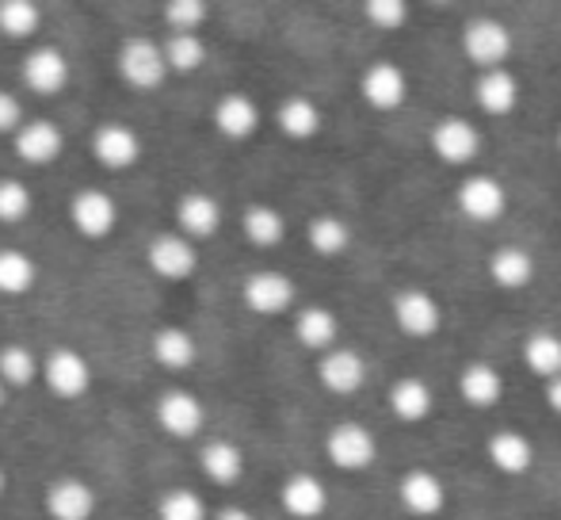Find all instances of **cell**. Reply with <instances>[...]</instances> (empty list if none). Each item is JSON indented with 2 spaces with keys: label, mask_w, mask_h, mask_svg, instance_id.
<instances>
[{
  "label": "cell",
  "mask_w": 561,
  "mask_h": 520,
  "mask_svg": "<svg viewBox=\"0 0 561 520\" xmlns=\"http://www.w3.org/2000/svg\"><path fill=\"white\" fill-rule=\"evenodd\" d=\"M462 54L481 74L504 69V61L512 54V31L501 20H493V15H478V20H470L462 27Z\"/></svg>",
  "instance_id": "1"
},
{
  "label": "cell",
  "mask_w": 561,
  "mask_h": 520,
  "mask_svg": "<svg viewBox=\"0 0 561 520\" xmlns=\"http://www.w3.org/2000/svg\"><path fill=\"white\" fill-rule=\"evenodd\" d=\"M325 455L340 471H367L378 460V440L367 425L359 421H340L325 437Z\"/></svg>",
  "instance_id": "2"
},
{
  "label": "cell",
  "mask_w": 561,
  "mask_h": 520,
  "mask_svg": "<svg viewBox=\"0 0 561 520\" xmlns=\"http://www.w3.org/2000/svg\"><path fill=\"white\" fill-rule=\"evenodd\" d=\"M241 298L252 314H264V318H275V314H287L295 306V283H290L287 272H275V268H256V272L244 275L241 283Z\"/></svg>",
  "instance_id": "3"
},
{
  "label": "cell",
  "mask_w": 561,
  "mask_h": 520,
  "mask_svg": "<svg viewBox=\"0 0 561 520\" xmlns=\"http://www.w3.org/2000/svg\"><path fill=\"white\" fill-rule=\"evenodd\" d=\"M393 321H398V329L405 337L424 341V337L439 334V326H444V306H439V298L432 291L405 287L393 295Z\"/></svg>",
  "instance_id": "4"
},
{
  "label": "cell",
  "mask_w": 561,
  "mask_h": 520,
  "mask_svg": "<svg viewBox=\"0 0 561 520\" xmlns=\"http://www.w3.org/2000/svg\"><path fill=\"white\" fill-rule=\"evenodd\" d=\"M118 74H123L126 84L149 92V89H157V84H164V77H169L172 69H169V58H164V46L149 43V38H130V43H123V50H118Z\"/></svg>",
  "instance_id": "5"
},
{
  "label": "cell",
  "mask_w": 561,
  "mask_h": 520,
  "mask_svg": "<svg viewBox=\"0 0 561 520\" xmlns=\"http://www.w3.org/2000/svg\"><path fill=\"white\" fill-rule=\"evenodd\" d=\"M455 203L470 223L485 226V223H496V218L508 211V192H504L501 180L489 177V172H473V177H466L462 184H458Z\"/></svg>",
  "instance_id": "6"
},
{
  "label": "cell",
  "mask_w": 561,
  "mask_h": 520,
  "mask_svg": "<svg viewBox=\"0 0 561 520\" xmlns=\"http://www.w3.org/2000/svg\"><path fill=\"white\" fill-rule=\"evenodd\" d=\"M157 425H161L169 437L192 440V437H199L203 425H207V409H203L199 394H192L184 387H172L157 398Z\"/></svg>",
  "instance_id": "7"
},
{
  "label": "cell",
  "mask_w": 561,
  "mask_h": 520,
  "mask_svg": "<svg viewBox=\"0 0 561 520\" xmlns=\"http://www.w3.org/2000/svg\"><path fill=\"white\" fill-rule=\"evenodd\" d=\"M428 142L444 165H470L481 154V131L466 115H444V120H436Z\"/></svg>",
  "instance_id": "8"
},
{
  "label": "cell",
  "mask_w": 561,
  "mask_h": 520,
  "mask_svg": "<svg viewBox=\"0 0 561 520\" xmlns=\"http://www.w3.org/2000/svg\"><path fill=\"white\" fill-rule=\"evenodd\" d=\"M69 223H73V230L81 234V238L104 241L118 223V207L107 192L84 188V192H77L73 203H69Z\"/></svg>",
  "instance_id": "9"
},
{
  "label": "cell",
  "mask_w": 561,
  "mask_h": 520,
  "mask_svg": "<svg viewBox=\"0 0 561 520\" xmlns=\"http://www.w3.org/2000/svg\"><path fill=\"white\" fill-rule=\"evenodd\" d=\"M146 260L149 268H153L161 280H187V275H195V268H199V253H195V241L184 238V234H157L153 241H149L146 249Z\"/></svg>",
  "instance_id": "10"
},
{
  "label": "cell",
  "mask_w": 561,
  "mask_h": 520,
  "mask_svg": "<svg viewBox=\"0 0 561 520\" xmlns=\"http://www.w3.org/2000/svg\"><path fill=\"white\" fill-rule=\"evenodd\" d=\"M359 92L367 100V108H375V112H398L409 100V77L393 61H375V66L363 69Z\"/></svg>",
  "instance_id": "11"
},
{
  "label": "cell",
  "mask_w": 561,
  "mask_h": 520,
  "mask_svg": "<svg viewBox=\"0 0 561 520\" xmlns=\"http://www.w3.org/2000/svg\"><path fill=\"white\" fill-rule=\"evenodd\" d=\"M43 383L58 398H81L92 383V368L77 349H54L43 360Z\"/></svg>",
  "instance_id": "12"
},
{
  "label": "cell",
  "mask_w": 561,
  "mask_h": 520,
  "mask_svg": "<svg viewBox=\"0 0 561 520\" xmlns=\"http://www.w3.org/2000/svg\"><path fill=\"white\" fill-rule=\"evenodd\" d=\"M318 380L329 394L347 398V394H355L367 383V360L355 349H347V344H336V349H329L325 357L318 360Z\"/></svg>",
  "instance_id": "13"
},
{
  "label": "cell",
  "mask_w": 561,
  "mask_h": 520,
  "mask_svg": "<svg viewBox=\"0 0 561 520\" xmlns=\"http://www.w3.org/2000/svg\"><path fill=\"white\" fill-rule=\"evenodd\" d=\"M23 84L38 97H54L69 84V58L58 46H35V50L23 58Z\"/></svg>",
  "instance_id": "14"
},
{
  "label": "cell",
  "mask_w": 561,
  "mask_h": 520,
  "mask_svg": "<svg viewBox=\"0 0 561 520\" xmlns=\"http://www.w3.org/2000/svg\"><path fill=\"white\" fill-rule=\"evenodd\" d=\"M398 498L413 517H436V513H444V506H447V486L436 471L413 467L398 483Z\"/></svg>",
  "instance_id": "15"
},
{
  "label": "cell",
  "mask_w": 561,
  "mask_h": 520,
  "mask_svg": "<svg viewBox=\"0 0 561 520\" xmlns=\"http://www.w3.org/2000/svg\"><path fill=\"white\" fill-rule=\"evenodd\" d=\"M279 501L295 520H318L329 509V490L318 475H310V471H295V475L283 483Z\"/></svg>",
  "instance_id": "16"
},
{
  "label": "cell",
  "mask_w": 561,
  "mask_h": 520,
  "mask_svg": "<svg viewBox=\"0 0 561 520\" xmlns=\"http://www.w3.org/2000/svg\"><path fill=\"white\" fill-rule=\"evenodd\" d=\"M46 513L54 520H92L96 490L84 478H58V483L46 486Z\"/></svg>",
  "instance_id": "17"
},
{
  "label": "cell",
  "mask_w": 561,
  "mask_h": 520,
  "mask_svg": "<svg viewBox=\"0 0 561 520\" xmlns=\"http://www.w3.org/2000/svg\"><path fill=\"white\" fill-rule=\"evenodd\" d=\"M12 146L27 165H50V161H58L61 149H66V134H61L58 123H50V120H31L20 127V134L12 138Z\"/></svg>",
  "instance_id": "18"
},
{
  "label": "cell",
  "mask_w": 561,
  "mask_h": 520,
  "mask_svg": "<svg viewBox=\"0 0 561 520\" xmlns=\"http://www.w3.org/2000/svg\"><path fill=\"white\" fill-rule=\"evenodd\" d=\"M485 455H489V463L508 478H524L527 471L535 467V444L516 429L493 432L485 444Z\"/></svg>",
  "instance_id": "19"
},
{
  "label": "cell",
  "mask_w": 561,
  "mask_h": 520,
  "mask_svg": "<svg viewBox=\"0 0 561 520\" xmlns=\"http://www.w3.org/2000/svg\"><path fill=\"white\" fill-rule=\"evenodd\" d=\"M473 100H478V108L485 115L504 120V115H512L519 108V77L512 69H489L473 84Z\"/></svg>",
  "instance_id": "20"
},
{
  "label": "cell",
  "mask_w": 561,
  "mask_h": 520,
  "mask_svg": "<svg viewBox=\"0 0 561 520\" xmlns=\"http://www.w3.org/2000/svg\"><path fill=\"white\" fill-rule=\"evenodd\" d=\"M176 226L184 238H215L222 230V203L207 192H187L176 203Z\"/></svg>",
  "instance_id": "21"
},
{
  "label": "cell",
  "mask_w": 561,
  "mask_h": 520,
  "mask_svg": "<svg viewBox=\"0 0 561 520\" xmlns=\"http://www.w3.org/2000/svg\"><path fill=\"white\" fill-rule=\"evenodd\" d=\"M92 154H96V161L104 169L123 172L141 157V138L126 123H104L96 131V138H92Z\"/></svg>",
  "instance_id": "22"
},
{
  "label": "cell",
  "mask_w": 561,
  "mask_h": 520,
  "mask_svg": "<svg viewBox=\"0 0 561 520\" xmlns=\"http://www.w3.org/2000/svg\"><path fill=\"white\" fill-rule=\"evenodd\" d=\"M458 394L466 398V406L489 409L504 398V375L496 372L489 360H470V364L458 372Z\"/></svg>",
  "instance_id": "23"
},
{
  "label": "cell",
  "mask_w": 561,
  "mask_h": 520,
  "mask_svg": "<svg viewBox=\"0 0 561 520\" xmlns=\"http://www.w3.org/2000/svg\"><path fill=\"white\" fill-rule=\"evenodd\" d=\"M432 409H436V394H432V387L424 380H416V375H401L390 387V414L398 417V421L421 425L432 417Z\"/></svg>",
  "instance_id": "24"
},
{
  "label": "cell",
  "mask_w": 561,
  "mask_h": 520,
  "mask_svg": "<svg viewBox=\"0 0 561 520\" xmlns=\"http://www.w3.org/2000/svg\"><path fill=\"white\" fill-rule=\"evenodd\" d=\"M149 349H153L157 364L169 368V372H187L199 360V344L184 326H161L153 334V341H149Z\"/></svg>",
  "instance_id": "25"
},
{
  "label": "cell",
  "mask_w": 561,
  "mask_h": 520,
  "mask_svg": "<svg viewBox=\"0 0 561 520\" xmlns=\"http://www.w3.org/2000/svg\"><path fill=\"white\" fill-rule=\"evenodd\" d=\"M295 337L302 349L325 357L329 349H336V337H340L336 314L329 310V306H306V310H298V318H295Z\"/></svg>",
  "instance_id": "26"
},
{
  "label": "cell",
  "mask_w": 561,
  "mask_h": 520,
  "mask_svg": "<svg viewBox=\"0 0 561 520\" xmlns=\"http://www.w3.org/2000/svg\"><path fill=\"white\" fill-rule=\"evenodd\" d=\"M215 127L222 131V138H229V142L252 138L260 127V108L252 104L244 92H229V97L218 100V108H215Z\"/></svg>",
  "instance_id": "27"
},
{
  "label": "cell",
  "mask_w": 561,
  "mask_h": 520,
  "mask_svg": "<svg viewBox=\"0 0 561 520\" xmlns=\"http://www.w3.org/2000/svg\"><path fill=\"white\" fill-rule=\"evenodd\" d=\"M489 280L501 291H524L535 280V257L519 246H504L489 257Z\"/></svg>",
  "instance_id": "28"
},
{
  "label": "cell",
  "mask_w": 561,
  "mask_h": 520,
  "mask_svg": "<svg viewBox=\"0 0 561 520\" xmlns=\"http://www.w3.org/2000/svg\"><path fill=\"white\" fill-rule=\"evenodd\" d=\"M199 467L215 486H233L244 475V452L233 440H210L199 452Z\"/></svg>",
  "instance_id": "29"
},
{
  "label": "cell",
  "mask_w": 561,
  "mask_h": 520,
  "mask_svg": "<svg viewBox=\"0 0 561 520\" xmlns=\"http://www.w3.org/2000/svg\"><path fill=\"white\" fill-rule=\"evenodd\" d=\"M275 123H279V131L287 134L290 142H310V138H318V134H321L325 115H321V108L313 104V100L290 97V100H283V104H279Z\"/></svg>",
  "instance_id": "30"
},
{
  "label": "cell",
  "mask_w": 561,
  "mask_h": 520,
  "mask_svg": "<svg viewBox=\"0 0 561 520\" xmlns=\"http://www.w3.org/2000/svg\"><path fill=\"white\" fill-rule=\"evenodd\" d=\"M524 364L527 372H535L542 383L561 375V337L554 329H535L524 337Z\"/></svg>",
  "instance_id": "31"
},
{
  "label": "cell",
  "mask_w": 561,
  "mask_h": 520,
  "mask_svg": "<svg viewBox=\"0 0 561 520\" xmlns=\"http://www.w3.org/2000/svg\"><path fill=\"white\" fill-rule=\"evenodd\" d=\"M241 230L252 246L260 249H275L283 238H287V218L272 207V203H252L249 211L241 215Z\"/></svg>",
  "instance_id": "32"
},
{
  "label": "cell",
  "mask_w": 561,
  "mask_h": 520,
  "mask_svg": "<svg viewBox=\"0 0 561 520\" xmlns=\"http://www.w3.org/2000/svg\"><path fill=\"white\" fill-rule=\"evenodd\" d=\"M306 238H310L313 253L333 260V257H344L347 249H352V226H347L340 215H318V218H310Z\"/></svg>",
  "instance_id": "33"
},
{
  "label": "cell",
  "mask_w": 561,
  "mask_h": 520,
  "mask_svg": "<svg viewBox=\"0 0 561 520\" xmlns=\"http://www.w3.org/2000/svg\"><path fill=\"white\" fill-rule=\"evenodd\" d=\"M38 280V264L20 249H0V295H27Z\"/></svg>",
  "instance_id": "34"
},
{
  "label": "cell",
  "mask_w": 561,
  "mask_h": 520,
  "mask_svg": "<svg viewBox=\"0 0 561 520\" xmlns=\"http://www.w3.org/2000/svg\"><path fill=\"white\" fill-rule=\"evenodd\" d=\"M43 375V364H38V357L31 349H23V344H8V349H0V380H4V387H31V383Z\"/></svg>",
  "instance_id": "35"
},
{
  "label": "cell",
  "mask_w": 561,
  "mask_h": 520,
  "mask_svg": "<svg viewBox=\"0 0 561 520\" xmlns=\"http://www.w3.org/2000/svg\"><path fill=\"white\" fill-rule=\"evenodd\" d=\"M43 23V8L35 0H0V31L8 38H31Z\"/></svg>",
  "instance_id": "36"
},
{
  "label": "cell",
  "mask_w": 561,
  "mask_h": 520,
  "mask_svg": "<svg viewBox=\"0 0 561 520\" xmlns=\"http://www.w3.org/2000/svg\"><path fill=\"white\" fill-rule=\"evenodd\" d=\"M164 58H169L172 74H195L203 66V58H207V46H203L199 35H169Z\"/></svg>",
  "instance_id": "37"
},
{
  "label": "cell",
  "mask_w": 561,
  "mask_h": 520,
  "mask_svg": "<svg viewBox=\"0 0 561 520\" xmlns=\"http://www.w3.org/2000/svg\"><path fill=\"white\" fill-rule=\"evenodd\" d=\"M35 200H31V188L15 177H0V223L15 226L31 215Z\"/></svg>",
  "instance_id": "38"
},
{
  "label": "cell",
  "mask_w": 561,
  "mask_h": 520,
  "mask_svg": "<svg viewBox=\"0 0 561 520\" xmlns=\"http://www.w3.org/2000/svg\"><path fill=\"white\" fill-rule=\"evenodd\" d=\"M161 520H207V506L195 490H169L157 506Z\"/></svg>",
  "instance_id": "39"
},
{
  "label": "cell",
  "mask_w": 561,
  "mask_h": 520,
  "mask_svg": "<svg viewBox=\"0 0 561 520\" xmlns=\"http://www.w3.org/2000/svg\"><path fill=\"white\" fill-rule=\"evenodd\" d=\"M203 20H207V4L203 0H172L164 8V23L172 27V35H195Z\"/></svg>",
  "instance_id": "40"
},
{
  "label": "cell",
  "mask_w": 561,
  "mask_h": 520,
  "mask_svg": "<svg viewBox=\"0 0 561 520\" xmlns=\"http://www.w3.org/2000/svg\"><path fill=\"white\" fill-rule=\"evenodd\" d=\"M363 12H367V20L382 31H398V27H405V20H409L405 0H367Z\"/></svg>",
  "instance_id": "41"
},
{
  "label": "cell",
  "mask_w": 561,
  "mask_h": 520,
  "mask_svg": "<svg viewBox=\"0 0 561 520\" xmlns=\"http://www.w3.org/2000/svg\"><path fill=\"white\" fill-rule=\"evenodd\" d=\"M23 127V108H20V100L12 97L8 89H0V134H20Z\"/></svg>",
  "instance_id": "42"
},
{
  "label": "cell",
  "mask_w": 561,
  "mask_h": 520,
  "mask_svg": "<svg viewBox=\"0 0 561 520\" xmlns=\"http://www.w3.org/2000/svg\"><path fill=\"white\" fill-rule=\"evenodd\" d=\"M547 406L561 417V375H558V380H550V383H547Z\"/></svg>",
  "instance_id": "43"
},
{
  "label": "cell",
  "mask_w": 561,
  "mask_h": 520,
  "mask_svg": "<svg viewBox=\"0 0 561 520\" xmlns=\"http://www.w3.org/2000/svg\"><path fill=\"white\" fill-rule=\"evenodd\" d=\"M215 520H256L249 513V509H241V506H226V509H218Z\"/></svg>",
  "instance_id": "44"
},
{
  "label": "cell",
  "mask_w": 561,
  "mask_h": 520,
  "mask_svg": "<svg viewBox=\"0 0 561 520\" xmlns=\"http://www.w3.org/2000/svg\"><path fill=\"white\" fill-rule=\"evenodd\" d=\"M4 490H8V471L0 467V498H4Z\"/></svg>",
  "instance_id": "45"
},
{
  "label": "cell",
  "mask_w": 561,
  "mask_h": 520,
  "mask_svg": "<svg viewBox=\"0 0 561 520\" xmlns=\"http://www.w3.org/2000/svg\"><path fill=\"white\" fill-rule=\"evenodd\" d=\"M4 398H8V387H4V380H0V406H4Z\"/></svg>",
  "instance_id": "46"
},
{
  "label": "cell",
  "mask_w": 561,
  "mask_h": 520,
  "mask_svg": "<svg viewBox=\"0 0 561 520\" xmlns=\"http://www.w3.org/2000/svg\"><path fill=\"white\" fill-rule=\"evenodd\" d=\"M558 149H561V131H558Z\"/></svg>",
  "instance_id": "47"
}]
</instances>
